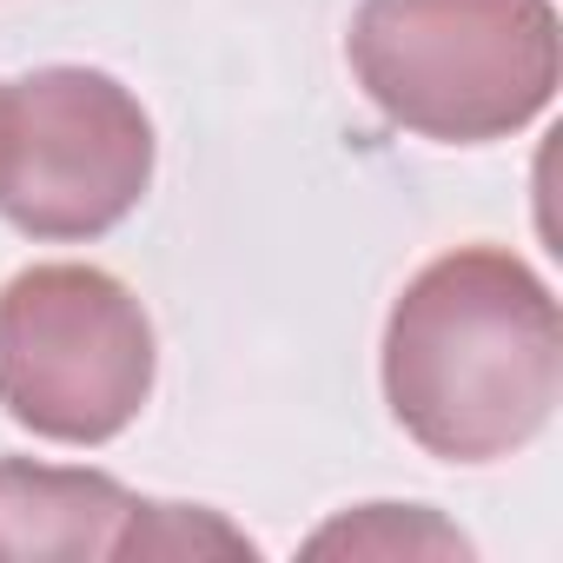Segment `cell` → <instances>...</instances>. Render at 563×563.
<instances>
[{
  "instance_id": "6da1fadb",
  "label": "cell",
  "mask_w": 563,
  "mask_h": 563,
  "mask_svg": "<svg viewBox=\"0 0 563 563\" xmlns=\"http://www.w3.org/2000/svg\"><path fill=\"white\" fill-rule=\"evenodd\" d=\"M563 385V319L550 286L504 245L431 258L385 325V405L444 464L523 451Z\"/></svg>"
},
{
  "instance_id": "7a4b0ae2",
  "label": "cell",
  "mask_w": 563,
  "mask_h": 563,
  "mask_svg": "<svg viewBox=\"0 0 563 563\" xmlns=\"http://www.w3.org/2000/svg\"><path fill=\"white\" fill-rule=\"evenodd\" d=\"M345 54L365 100L438 146L523 133L563 67L550 0H358Z\"/></svg>"
},
{
  "instance_id": "3957f363",
  "label": "cell",
  "mask_w": 563,
  "mask_h": 563,
  "mask_svg": "<svg viewBox=\"0 0 563 563\" xmlns=\"http://www.w3.org/2000/svg\"><path fill=\"white\" fill-rule=\"evenodd\" d=\"M146 306L100 265H27L0 286V411L47 444H107L153 398Z\"/></svg>"
},
{
  "instance_id": "277c9868",
  "label": "cell",
  "mask_w": 563,
  "mask_h": 563,
  "mask_svg": "<svg viewBox=\"0 0 563 563\" xmlns=\"http://www.w3.org/2000/svg\"><path fill=\"white\" fill-rule=\"evenodd\" d=\"M153 120L100 67L0 87V219L27 239H100L153 186Z\"/></svg>"
},
{
  "instance_id": "5b68a950",
  "label": "cell",
  "mask_w": 563,
  "mask_h": 563,
  "mask_svg": "<svg viewBox=\"0 0 563 563\" xmlns=\"http://www.w3.org/2000/svg\"><path fill=\"white\" fill-rule=\"evenodd\" d=\"M140 497L107 471L0 457V563H87L120 556Z\"/></svg>"
},
{
  "instance_id": "8992f818",
  "label": "cell",
  "mask_w": 563,
  "mask_h": 563,
  "mask_svg": "<svg viewBox=\"0 0 563 563\" xmlns=\"http://www.w3.org/2000/svg\"><path fill=\"white\" fill-rule=\"evenodd\" d=\"M312 550H405V556H411V550H451V556H471V543H464L457 530L431 523V517L411 510V504H372L358 523L345 517V523L319 530Z\"/></svg>"
}]
</instances>
